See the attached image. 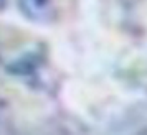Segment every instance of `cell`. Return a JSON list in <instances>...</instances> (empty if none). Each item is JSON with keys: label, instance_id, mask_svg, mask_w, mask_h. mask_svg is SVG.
I'll return each instance as SVG.
<instances>
[{"label": "cell", "instance_id": "cell-1", "mask_svg": "<svg viewBox=\"0 0 147 135\" xmlns=\"http://www.w3.org/2000/svg\"><path fill=\"white\" fill-rule=\"evenodd\" d=\"M17 7L27 20L36 25L55 23L60 17V0H17Z\"/></svg>", "mask_w": 147, "mask_h": 135}, {"label": "cell", "instance_id": "cell-2", "mask_svg": "<svg viewBox=\"0 0 147 135\" xmlns=\"http://www.w3.org/2000/svg\"><path fill=\"white\" fill-rule=\"evenodd\" d=\"M116 2L126 8H136V7H139L144 0H116Z\"/></svg>", "mask_w": 147, "mask_h": 135}, {"label": "cell", "instance_id": "cell-3", "mask_svg": "<svg viewBox=\"0 0 147 135\" xmlns=\"http://www.w3.org/2000/svg\"><path fill=\"white\" fill-rule=\"evenodd\" d=\"M7 2L8 0H0V10H3V8L7 7Z\"/></svg>", "mask_w": 147, "mask_h": 135}]
</instances>
